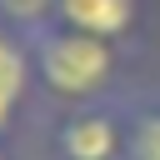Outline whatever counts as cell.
<instances>
[{
    "label": "cell",
    "mask_w": 160,
    "mask_h": 160,
    "mask_svg": "<svg viewBox=\"0 0 160 160\" xmlns=\"http://www.w3.org/2000/svg\"><path fill=\"white\" fill-rule=\"evenodd\" d=\"M0 160H10V150H5V140H0Z\"/></svg>",
    "instance_id": "obj_7"
},
{
    "label": "cell",
    "mask_w": 160,
    "mask_h": 160,
    "mask_svg": "<svg viewBox=\"0 0 160 160\" xmlns=\"http://www.w3.org/2000/svg\"><path fill=\"white\" fill-rule=\"evenodd\" d=\"M125 100H90L70 105L50 120V160H125Z\"/></svg>",
    "instance_id": "obj_2"
},
{
    "label": "cell",
    "mask_w": 160,
    "mask_h": 160,
    "mask_svg": "<svg viewBox=\"0 0 160 160\" xmlns=\"http://www.w3.org/2000/svg\"><path fill=\"white\" fill-rule=\"evenodd\" d=\"M55 20V0H0V25L15 35H30Z\"/></svg>",
    "instance_id": "obj_6"
},
{
    "label": "cell",
    "mask_w": 160,
    "mask_h": 160,
    "mask_svg": "<svg viewBox=\"0 0 160 160\" xmlns=\"http://www.w3.org/2000/svg\"><path fill=\"white\" fill-rule=\"evenodd\" d=\"M140 0H55V20L80 30V35H95V40H110V45H125L140 35Z\"/></svg>",
    "instance_id": "obj_3"
},
{
    "label": "cell",
    "mask_w": 160,
    "mask_h": 160,
    "mask_svg": "<svg viewBox=\"0 0 160 160\" xmlns=\"http://www.w3.org/2000/svg\"><path fill=\"white\" fill-rule=\"evenodd\" d=\"M25 45H30V70H35V95H45L55 110L120 95V75H125V50L120 45L80 35L60 20L30 30Z\"/></svg>",
    "instance_id": "obj_1"
},
{
    "label": "cell",
    "mask_w": 160,
    "mask_h": 160,
    "mask_svg": "<svg viewBox=\"0 0 160 160\" xmlns=\"http://www.w3.org/2000/svg\"><path fill=\"white\" fill-rule=\"evenodd\" d=\"M35 95V70H30V45L25 35L0 25V140L15 130V120L25 115Z\"/></svg>",
    "instance_id": "obj_4"
},
{
    "label": "cell",
    "mask_w": 160,
    "mask_h": 160,
    "mask_svg": "<svg viewBox=\"0 0 160 160\" xmlns=\"http://www.w3.org/2000/svg\"><path fill=\"white\" fill-rule=\"evenodd\" d=\"M125 160H160V95L125 100Z\"/></svg>",
    "instance_id": "obj_5"
}]
</instances>
